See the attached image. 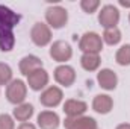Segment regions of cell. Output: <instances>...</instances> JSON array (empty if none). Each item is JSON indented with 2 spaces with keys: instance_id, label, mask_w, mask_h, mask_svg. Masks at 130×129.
<instances>
[{
  "instance_id": "5b68a950",
  "label": "cell",
  "mask_w": 130,
  "mask_h": 129,
  "mask_svg": "<svg viewBox=\"0 0 130 129\" xmlns=\"http://www.w3.org/2000/svg\"><path fill=\"white\" fill-rule=\"evenodd\" d=\"M26 91H27V90H26L24 82H21V81H14V82H11V85H9L8 90H6V97H8V100H9L11 103H20V102L24 100Z\"/></svg>"
},
{
  "instance_id": "7402d4cb",
  "label": "cell",
  "mask_w": 130,
  "mask_h": 129,
  "mask_svg": "<svg viewBox=\"0 0 130 129\" xmlns=\"http://www.w3.org/2000/svg\"><path fill=\"white\" fill-rule=\"evenodd\" d=\"M0 129H14V122L8 114L0 115Z\"/></svg>"
},
{
  "instance_id": "8992f818",
  "label": "cell",
  "mask_w": 130,
  "mask_h": 129,
  "mask_svg": "<svg viewBox=\"0 0 130 129\" xmlns=\"http://www.w3.org/2000/svg\"><path fill=\"white\" fill-rule=\"evenodd\" d=\"M65 129H97V123L91 117H68L64 122Z\"/></svg>"
},
{
  "instance_id": "277c9868",
  "label": "cell",
  "mask_w": 130,
  "mask_h": 129,
  "mask_svg": "<svg viewBox=\"0 0 130 129\" xmlns=\"http://www.w3.org/2000/svg\"><path fill=\"white\" fill-rule=\"evenodd\" d=\"M45 17H47V21L50 23V26H52V28H55V29L62 28L65 23H67V18H68L67 11H65L64 8H61V6L48 8V9H47Z\"/></svg>"
},
{
  "instance_id": "7a4b0ae2",
  "label": "cell",
  "mask_w": 130,
  "mask_h": 129,
  "mask_svg": "<svg viewBox=\"0 0 130 129\" xmlns=\"http://www.w3.org/2000/svg\"><path fill=\"white\" fill-rule=\"evenodd\" d=\"M79 47L86 53H98L101 50V38L94 32L85 33L79 43Z\"/></svg>"
},
{
  "instance_id": "4fadbf2b",
  "label": "cell",
  "mask_w": 130,
  "mask_h": 129,
  "mask_svg": "<svg viewBox=\"0 0 130 129\" xmlns=\"http://www.w3.org/2000/svg\"><path fill=\"white\" fill-rule=\"evenodd\" d=\"M41 65H42V62H41L39 58H36V56H26V58H23L20 61V70H21L23 74L29 76L30 73L39 70Z\"/></svg>"
},
{
  "instance_id": "603a6c76",
  "label": "cell",
  "mask_w": 130,
  "mask_h": 129,
  "mask_svg": "<svg viewBox=\"0 0 130 129\" xmlns=\"http://www.w3.org/2000/svg\"><path fill=\"white\" fill-rule=\"evenodd\" d=\"M98 5H100V3H98L97 0H83V2H82V8H83L86 12H89V14L97 9Z\"/></svg>"
},
{
  "instance_id": "ac0fdd59",
  "label": "cell",
  "mask_w": 130,
  "mask_h": 129,
  "mask_svg": "<svg viewBox=\"0 0 130 129\" xmlns=\"http://www.w3.org/2000/svg\"><path fill=\"white\" fill-rule=\"evenodd\" d=\"M33 114V106L29 105V103H24V105H20L18 108L14 109V115L17 120L20 122H26L30 119V115Z\"/></svg>"
},
{
  "instance_id": "52a82bcc",
  "label": "cell",
  "mask_w": 130,
  "mask_h": 129,
  "mask_svg": "<svg viewBox=\"0 0 130 129\" xmlns=\"http://www.w3.org/2000/svg\"><path fill=\"white\" fill-rule=\"evenodd\" d=\"M30 36H32V41L36 46H45V44L52 40L50 29H48L44 23H36L32 28Z\"/></svg>"
},
{
  "instance_id": "3957f363",
  "label": "cell",
  "mask_w": 130,
  "mask_h": 129,
  "mask_svg": "<svg viewBox=\"0 0 130 129\" xmlns=\"http://www.w3.org/2000/svg\"><path fill=\"white\" fill-rule=\"evenodd\" d=\"M101 26H104L106 29H110V28H115V24L118 23L120 20V12L115 6L112 5H106L101 12H100V17H98Z\"/></svg>"
},
{
  "instance_id": "ba28073f",
  "label": "cell",
  "mask_w": 130,
  "mask_h": 129,
  "mask_svg": "<svg viewBox=\"0 0 130 129\" xmlns=\"http://www.w3.org/2000/svg\"><path fill=\"white\" fill-rule=\"evenodd\" d=\"M50 55H52L53 59H56L59 62L68 61L71 58V47L65 41H56L50 49Z\"/></svg>"
},
{
  "instance_id": "30bf717a",
  "label": "cell",
  "mask_w": 130,
  "mask_h": 129,
  "mask_svg": "<svg viewBox=\"0 0 130 129\" xmlns=\"http://www.w3.org/2000/svg\"><path fill=\"white\" fill-rule=\"evenodd\" d=\"M39 100L44 106H56L62 100V91L58 87H50L48 90H45L41 94Z\"/></svg>"
},
{
  "instance_id": "44dd1931",
  "label": "cell",
  "mask_w": 130,
  "mask_h": 129,
  "mask_svg": "<svg viewBox=\"0 0 130 129\" xmlns=\"http://www.w3.org/2000/svg\"><path fill=\"white\" fill-rule=\"evenodd\" d=\"M12 78V71L6 64L0 62V85H6Z\"/></svg>"
},
{
  "instance_id": "ffe728a7",
  "label": "cell",
  "mask_w": 130,
  "mask_h": 129,
  "mask_svg": "<svg viewBox=\"0 0 130 129\" xmlns=\"http://www.w3.org/2000/svg\"><path fill=\"white\" fill-rule=\"evenodd\" d=\"M117 62L121 65H129L130 64V44L123 46L118 52H117Z\"/></svg>"
},
{
  "instance_id": "e0dca14e",
  "label": "cell",
  "mask_w": 130,
  "mask_h": 129,
  "mask_svg": "<svg viewBox=\"0 0 130 129\" xmlns=\"http://www.w3.org/2000/svg\"><path fill=\"white\" fill-rule=\"evenodd\" d=\"M82 65L85 70L88 71H94L100 65V58H98L97 53H85L82 56Z\"/></svg>"
},
{
  "instance_id": "7c38bea8",
  "label": "cell",
  "mask_w": 130,
  "mask_h": 129,
  "mask_svg": "<svg viewBox=\"0 0 130 129\" xmlns=\"http://www.w3.org/2000/svg\"><path fill=\"white\" fill-rule=\"evenodd\" d=\"M27 78H29V85H30L32 90H41V88L45 87L47 82H48V74H47L42 68H39V70L30 73Z\"/></svg>"
},
{
  "instance_id": "8fae6325",
  "label": "cell",
  "mask_w": 130,
  "mask_h": 129,
  "mask_svg": "<svg viewBox=\"0 0 130 129\" xmlns=\"http://www.w3.org/2000/svg\"><path fill=\"white\" fill-rule=\"evenodd\" d=\"M38 125L41 129H56L59 126V117L52 111H44L38 115Z\"/></svg>"
},
{
  "instance_id": "2e32d148",
  "label": "cell",
  "mask_w": 130,
  "mask_h": 129,
  "mask_svg": "<svg viewBox=\"0 0 130 129\" xmlns=\"http://www.w3.org/2000/svg\"><path fill=\"white\" fill-rule=\"evenodd\" d=\"M112 105H113L112 99L109 96H104V94L97 96L94 99V102H92V108H94L97 112H101V114L109 112V111L112 109Z\"/></svg>"
},
{
  "instance_id": "d6986e66",
  "label": "cell",
  "mask_w": 130,
  "mask_h": 129,
  "mask_svg": "<svg viewBox=\"0 0 130 129\" xmlns=\"http://www.w3.org/2000/svg\"><path fill=\"white\" fill-rule=\"evenodd\" d=\"M103 38H104V41H106L107 44L113 46V44L120 43V40H121V33H120V31H118L117 28H110V29H106V31H104Z\"/></svg>"
},
{
  "instance_id": "484cf974",
  "label": "cell",
  "mask_w": 130,
  "mask_h": 129,
  "mask_svg": "<svg viewBox=\"0 0 130 129\" xmlns=\"http://www.w3.org/2000/svg\"><path fill=\"white\" fill-rule=\"evenodd\" d=\"M120 5H121V6H126V8H129V6H130V2H124V0H121V2H120Z\"/></svg>"
},
{
  "instance_id": "5bb4252c",
  "label": "cell",
  "mask_w": 130,
  "mask_h": 129,
  "mask_svg": "<svg viewBox=\"0 0 130 129\" xmlns=\"http://www.w3.org/2000/svg\"><path fill=\"white\" fill-rule=\"evenodd\" d=\"M64 111L70 115V117H77L80 114H83L86 111V103L80 102V100H68L64 105Z\"/></svg>"
},
{
  "instance_id": "9c48e42d",
  "label": "cell",
  "mask_w": 130,
  "mask_h": 129,
  "mask_svg": "<svg viewBox=\"0 0 130 129\" xmlns=\"http://www.w3.org/2000/svg\"><path fill=\"white\" fill-rule=\"evenodd\" d=\"M55 79H56L59 84L65 85V87H70V85L74 82V79H76V73H74V70H73L71 67H68V65H61V67H58V68L55 70Z\"/></svg>"
},
{
  "instance_id": "cb8c5ba5",
  "label": "cell",
  "mask_w": 130,
  "mask_h": 129,
  "mask_svg": "<svg viewBox=\"0 0 130 129\" xmlns=\"http://www.w3.org/2000/svg\"><path fill=\"white\" fill-rule=\"evenodd\" d=\"M18 129H35V126H33V125H30V123H23V125H21Z\"/></svg>"
},
{
  "instance_id": "d4e9b609",
  "label": "cell",
  "mask_w": 130,
  "mask_h": 129,
  "mask_svg": "<svg viewBox=\"0 0 130 129\" xmlns=\"http://www.w3.org/2000/svg\"><path fill=\"white\" fill-rule=\"evenodd\" d=\"M117 129H130V125H127V123H123V125H120Z\"/></svg>"
},
{
  "instance_id": "9a60e30c",
  "label": "cell",
  "mask_w": 130,
  "mask_h": 129,
  "mask_svg": "<svg viewBox=\"0 0 130 129\" xmlns=\"http://www.w3.org/2000/svg\"><path fill=\"white\" fill-rule=\"evenodd\" d=\"M98 82L106 90H113L117 87V74L112 70H101L98 73Z\"/></svg>"
},
{
  "instance_id": "6da1fadb",
  "label": "cell",
  "mask_w": 130,
  "mask_h": 129,
  "mask_svg": "<svg viewBox=\"0 0 130 129\" xmlns=\"http://www.w3.org/2000/svg\"><path fill=\"white\" fill-rule=\"evenodd\" d=\"M20 21V15L12 12L11 9L0 6V49L3 52H9L14 47V26Z\"/></svg>"
}]
</instances>
